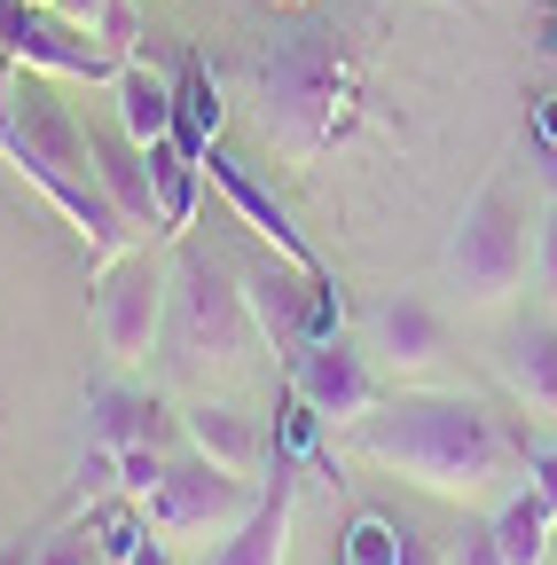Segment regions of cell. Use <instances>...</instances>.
Returning <instances> with one entry per match:
<instances>
[{"label": "cell", "instance_id": "cell-30", "mask_svg": "<svg viewBox=\"0 0 557 565\" xmlns=\"http://www.w3.org/2000/svg\"><path fill=\"white\" fill-rule=\"evenodd\" d=\"M267 9H307V0H267Z\"/></svg>", "mask_w": 557, "mask_h": 565}, {"label": "cell", "instance_id": "cell-13", "mask_svg": "<svg viewBox=\"0 0 557 565\" xmlns=\"http://www.w3.org/2000/svg\"><path fill=\"white\" fill-rule=\"evenodd\" d=\"M448 353V322L425 307V299H393L369 315V362L393 370V377H416V370H432Z\"/></svg>", "mask_w": 557, "mask_h": 565}, {"label": "cell", "instance_id": "cell-7", "mask_svg": "<svg viewBox=\"0 0 557 565\" xmlns=\"http://www.w3.org/2000/svg\"><path fill=\"white\" fill-rule=\"evenodd\" d=\"M0 55L24 71H47V79H87V87H110L126 71V47L110 32L63 24L55 9H32V0H0Z\"/></svg>", "mask_w": 557, "mask_h": 565}, {"label": "cell", "instance_id": "cell-1", "mask_svg": "<svg viewBox=\"0 0 557 565\" xmlns=\"http://www.w3.org/2000/svg\"><path fill=\"white\" fill-rule=\"evenodd\" d=\"M362 463L408 479L440 494V503H479L495 494L503 479H518V440L503 433L495 416L463 393H400V401H377L362 424H345Z\"/></svg>", "mask_w": 557, "mask_h": 565}, {"label": "cell", "instance_id": "cell-9", "mask_svg": "<svg viewBox=\"0 0 557 565\" xmlns=\"http://www.w3.org/2000/svg\"><path fill=\"white\" fill-rule=\"evenodd\" d=\"M236 282H244V307H251L259 338H275L283 353H299V345L314 338V275H307V267L267 259V267H251V275H236Z\"/></svg>", "mask_w": 557, "mask_h": 565}, {"label": "cell", "instance_id": "cell-10", "mask_svg": "<svg viewBox=\"0 0 557 565\" xmlns=\"http://www.w3.org/2000/svg\"><path fill=\"white\" fill-rule=\"evenodd\" d=\"M291 526H299V471L275 456V479L259 487L251 519L213 550V565H291Z\"/></svg>", "mask_w": 557, "mask_h": 565}, {"label": "cell", "instance_id": "cell-11", "mask_svg": "<svg viewBox=\"0 0 557 565\" xmlns=\"http://www.w3.org/2000/svg\"><path fill=\"white\" fill-rule=\"evenodd\" d=\"M204 181H213V189L228 196V212H236V221H244V228H251L259 244H275V259H291V267H307V275L322 267V259H314V244H307V236L291 228V212L275 204V196H267V189H259V181H251V173L236 166V158L204 150Z\"/></svg>", "mask_w": 557, "mask_h": 565}, {"label": "cell", "instance_id": "cell-17", "mask_svg": "<svg viewBox=\"0 0 557 565\" xmlns=\"http://www.w3.org/2000/svg\"><path fill=\"white\" fill-rule=\"evenodd\" d=\"M110 95H118V126L142 141V150L173 134V79H158L142 55H126V71L110 79Z\"/></svg>", "mask_w": 557, "mask_h": 565}, {"label": "cell", "instance_id": "cell-2", "mask_svg": "<svg viewBox=\"0 0 557 565\" xmlns=\"http://www.w3.org/2000/svg\"><path fill=\"white\" fill-rule=\"evenodd\" d=\"M362 103H369V63L338 24H299L251 63V118L291 173H314L362 126Z\"/></svg>", "mask_w": 557, "mask_h": 565}, {"label": "cell", "instance_id": "cell-21", "mask_svg": "<svg viewBox=\"0 0 557 565\" xmlns=\"http://www.w3.org/2000/svg\"><path fill=\"white\" fill-rule=\"evenodd\" d=\"M400 557H408V526H393L377 511H362L345 526V565H400Z\"/></svg>", "mask_w": 557, "mask_h": 565}, {"label": "cell", "instance_id": "cell-31", "mask_svg": "<svg viewBox=\"0 0 557 565\" xmlns=\"http://www.w3.org/2000/svg\"><path fill=\"white\" fill-rule=\"evenodd\" d=\"M432 9H463V0H432Z\"/></svg>", "mask_w": 557, "mask_h": 565}, {"label": "cell", "instance_id": "cell-27", "mask_svg": "<svg viewBox=\"0 0 557 565\" xmlns=\"http://www.w3.org/2000/svg\"><path fill=\"white\" fill-rule=\"evenodd\" d=\"M448 565H511V557H503V542H495V526H479V534H463V550H456Z\"/></svg>", "mask_w": 557, "mask_h": 565}, {"label": "cell", "instance_id": "cell-6", "mask_svg": "<svg viewBox=\"0 0 557 565\" xmlns=\"http://www.w3.org/2000/svg\"><path fill=\"white\" fill-rule=\"evenodd\" d=\"M165 315H173V267H158L150 252H118L95 275V338L118 370L150 362V345L165 338Z\"/></svg>", "mask_w": 557, "mask_h": 565}, {"label": "cell", "instance_id": "cell-24", "mask_svg": "<svg viewBox=\"0 0 557 565\" xmlns=\"http://www.w3.org/2000/svg\"><path fill=\"white\" fill-rule=\"evenodd\" d=\"M534 275H542V291L557 299V204L542 212V228H534Z\"/></svg>", "mask_w": 557, "mask_h": 565}, {"label": "cell", "instance_id": "cell-3", "mask_svg": "<svg viewBox=\"0 0 557 565\" xmlns=\"http://www.w3.org/2000/svg\"><path fill=\"white\" fill-rule=\"evenodd\" d=\"M173 353H181V370H244V353H251V307H244V282L221 267V259H204V252H181L173 259Z\"/></svg>", "mask_w": 557, "mask_h": 565}, {"label": "cell", "instance_id": "cell-15", "mask_svg": "<svg viewBox=\"0 0 557 565\" xmlns=\"http://www.w3.org/2000/svg\"><path fill=\"white\" fill-rule=\"evenodd\" d=\"M142 440L165 448V408H158L150 393H133V385H103V393L87 401V448L118 456V448H142Z\"/></svg>", "mask_w": 557, "mask_h": 565}, {"label": "cell", "instance_id": "cell-32", "mask_svg": "<svg viewBox=\"0 0 557 565\" xmlns=\"http://www.w3.org/2000/svg\"><path fill=\"white\" fill-rule=\"evenodd\" d=\"M32 9H47V0H32Z\"/></svg>", "mask_w": 557, "mask_h": 565}, {"label": "cell", "instance_id": "cell-29", "mask_svg": "<svg viewBox=\"0 0 557 565\" xmlns=\"http://www.w3.org/2000/svg\"><path fill=\"white\" fill-rule=\"evenodd\" d=\"M126 565H181V550H173V542H158V534H150V542H142V550H133V557H126Z\"/></svg>", "mask_w": 557, "mask_h": 565}, {"label": "cell", "instance_id": "cell-5", "mask_svg": "<svg viewBox=\"0 0 557 565\" xmlns=\"http://www.w3.org/2000/svg\"><path fill=\"white\" fill-rule=\"evenodd\" d=\"M251 503H259L251 479L204 463V456H181V463H165V479L142 494V519H150L158 542L189 550V542H228V534L251 519Z\"/></svg>", "mask_w": 557, "mask_h": 565}, {"label": "cell", "instance_id": "cell-28", "mask_svg": "<svg viewBox=\"0 0 557 565\" xmlns=\"http://www.w3.org/2000/svg\"><path fill=\"white\" fill-rule=\"evenodd\" d=\"M534 134H542V150H557V95H534Z\"/></svg>", "mask_w": 557, "mask_h": 565}, {"label": "cell", "instance_id": "cell-12", "mask_svg": "<svg viewBox=\"0 0 557 565\" xmlns=\"http://www.w3.org/2000/svg\"><path fill=\"white\" fill-rule=\"evenodd\" d=\"M87 141H95V181H103V196H110V212L126 228H150L158 236V189H150V150L133 141L126 126H87Z\"/></svg>", "mask_w": 557, "mask_h": 565}, {"label": "cell", "instance_id": "cell-14", "mask_svg": "<svg viewBox=\"0 0 557 565\" xmlns=\"http://www.w3.org/2000/svg\"><path fill=\"white\" fill-rule=\"evenodd\" d=\"M181 440H189V456L221 463V471H236V479H251V471L267 463L259 424H251L244 408H228V401H196V408H181Z\"/></svg>", "mask_w": 557, "mask_h": 565}, {"label": "cell", "instance_id": "cell-4", "mask_svg": "<svg viewBox=\"0 0 557 565\" xmlns=\"http://www.w3.org/2000/svg\"><path fill=\"white\" fill-rule=\"evenodd\" d=\"M526 204L511 181H486L471 204H463V221H456V244H448V275H456V291L463 307H511V291L526 282Z\"/></svg>", "mask_w": 557, "mask_h": 565}, {"label": "cell", "instance_id": "cell-26", "mask_svg": "<svg viewBox=\"0 0 557 565\" xmlns=\"http://www.w3.org/2000/svg\"><path fill=\"white\" fill-rule=\"evenodd\" d=\"M47 9H55L63 24H87V32H103V24H110V9H118V0H47Z\"/></svg>", "mask_w": 557, "mask_h": 565}, {"label": "cell", "instance_id": "cell-16", "mask_svg": "<svg viewBox=\"0 0 557 565\" xmlns=\"http://www.w3.org/2000/svg\"><path fill=\"white\" fill-rule=\"evenodd\" d=\"M150 189H158V236H189L196 196H204V158H189L181 141H150Z\"/></svg>", "mask_w": 557, "mask_h": 565}, {"label": "cell", "instance_id": "cell-23", "mask_svg": "<svg viewBox=\"0 0 557 565\" xmlns=\"http://www.w3.org/2000/svg\"><path fill=\"white\" fill-rule=\"evenodd\" d=\"M24 565H110V557H103L95 526H63V534H55V542H40Z\"/></svg>", "mask_w": 557, "mask_h": 565}, {"label": "cell", "instance_id": "cell-8", "mask_svg": "<svg viewBox=\"0 0 557 565\" xmlns=\"http://www.w3.org/2000/svg\"><path fill=\"white\" fill-rule=\"evenodd\" d=\"M291 393L322 416V424H362L377 408V362L369 345H345V330L330 338H307L291 353Z\"/></svg>", "mask_w": 557, "mask_h": 565}, {"label": "cell", "instance_id": "cell-25", "mask_svg": "<svg viewBox=\"0 0 557 565\" xmlns=\"http://www.w3.org/2000/svg\"><path fill=\"white\" fill-rule=\"evenodd\" d=\"M526 487L542 494V511L557 519V448H542V456H526Z\"/></svg>", "mask_w": 557, "mask_h": 565}, {"label": "cell", "instance_id": "cell-22", "mask_svg": "<svg viewBox=\"0 0 557 565\" xmlns=\"http://www.w3.org/2000/svg\"><path fill=\"white\" fill-rule=\"evenodd\" d=\"M110 463H118V494H133V503H142V494L165 479V463H173V456H165L158 440H142V448H118Z\"/></svg>", "mask_w": 557, "mask_h": 565}, {"label": "cell", "instance_id": "cell-20", "mask_svg": "<svg viewBox=\"0 0 557 565\" xmlns=\"http://www.w3.org/2000/svg\"><path fill=\"white\" fill-rule=\"evenodd\" d=\"M486 526H495V542H503L511 565H549V511H542V494H534V487L511 494V503L486 519Z\"/></svg>", "mask_w": 557, "mask_h": 565}, {"label": "cell", "instance_id": "cell-19", "mask_svg": "<svg viewBox=\"0 0 557 565\" xmlns=\"http://www.w3.org/2000/svg\"><path fill=\"white\" fill-rule=\"evenodd\" d=\"M213 134H221V87H213L204 63H181V79H173V141L189 158H204Z\"/></svg>", "mask_w": 557, "mask_h": 565}, {"label": "cell", "instance_id": "cell-18", "mask_svg": "<svg viewBox=\"0 0 557 565\" xmlns=\"http://www.w3.org/2000/svg\"><path fill=\"white\" fill-rule=\"evenodd\" d=\"M503 377L534 416H557V322H534L511 353H503Z\"/></svg>", "mask_w": 557, "mask_h": 565}]
</instances>
